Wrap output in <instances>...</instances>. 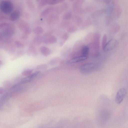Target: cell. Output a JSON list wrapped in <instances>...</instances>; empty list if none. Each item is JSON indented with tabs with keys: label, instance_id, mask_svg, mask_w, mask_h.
<instances>
[{
	"label": "cell",
	"instance_id": "cell-7",
	"mask_svg": "<svg viewBox=\"0 0 128 128\" xmlns=\"http://www.w3.org/2000/svg\"><path fill=\"white\" fill-rule=\"evenodd\" d=\"M18 24L19 28L22 30L27 34L30 32V27L28 24L24 21L20 20L18 23Z\"/></svg>",
	"mask_w": 128,
	"mask_h": 128
},
{
	"label": "cell",
	"instance_id": "cell-9",
	"mask_svg": "<svg viewBox=\"0 0 128 128\" xmlns=\"http://www.w3.org/2000/svg\"><path fill=\"white\" fill-rule=\"evenodd\" d=\"M122 13V10L120 6L116 4L114 5V17L118 19L120 17Z\"/></svg>",
	"mask_w": 128,
	"mask_h": 128
},
{
	"label": "cell",
	"instance_id": "cell-20",
	"mask_svg": "<svg viewBox=\"0 0 128 128\" xmlns=\"http://www.w3.org/2000/svg\"><path fill=\"white\" fill-rule=\"evenodd\" d=\"M113 18V17L111 15L109 14H107L105 18V22L106 25H109L111 22Z\"/></svg>",
	"mask_w": 128,
	"mask_h": 128
},
{
	"label": "cell",
	"instance_id": "cell-11",
	"mask_svg": "<svg viewBox=\"0 0 128 128\" xmlns=\"http://www.w3.org/2000/svg\"><path fill=\"white\" fill-rule=\"evenodd\" d=\"M20 13L18 10H16L12 12L9 17L10 20L12 21H15L20 17Z\"/></svg>",
	"mask_w": 128,
	"mask_h": 128
},
{
	"label": "cell",
	"instance_id": "cell-15",
	"mask_svg": "<svg viewBox=\"0 0 128 128\" xmlns=\"http://www.w3.org/2000/svg\"><path fill=\"white\" fill-rule=\"evenodd\" d=\"M72 16V12L70 11H68L63 15L62 19L65 20H68L70 19Z\"/></svg>",
	"mask_w": 128,
	"mask_h": 128
},
{
	"label": "cell",
	"instance_id": "cell-16",
	"mask_svg": "<svg viewBox=\"0 0 128 128\" xmlns=\"http://www.w3.org/2000/svg\"><path fill=\"white\" fill-rule=\"evenodd\" d=\"M53 10H54V8H47L42 12L40 16L42 17L45 16L48 14L50 12Z\"/></svg>",
	"mask_w": 128,
	"mask_h": 128
},
{
	"label": "cell",
	"instance_id": "cell-6",
	"mask_svg": "<svg viewBox=\"0 0 128 128\" xmlns=\"http://www.w3.org/2000/svg\"><path fill=\"white\" fill-rule=\"evenodd\" d=\"M118 44V42L116 40L112 39L107 42L103 49L104 51L106 52L111 51L116 47Z\"/></svg>",
	"mask_w": 128,
	"mask_h": 128
},
{
	"label": "cell",
	"instance_id": "cell-29",
	"mask_svg": "<svg viewBox=\"0 0 128 128\" xmlns=\"http://www.w3.org/2000/svg\"><path fill=\"white\" fill-rule=\"evenodd\" d=\"M37 2H40L41 1H42V0H36Z\"/></svg>",
	"mask_w": 128,
	"mask_h": 128
},
{
	"label": "cell",
	"instance_id": "cell-27",
	"mask_svg": "<svg viewBox=\"0 0 128 128\" xmlns=\"http://www.w3.org/2000/svg\"><path fill=\"white\" fill-rule=\"evenodd\" d=\"M32 71L31 70H28L24 71L22 73L23 75L25 76L31 74Z\"/></svg>",
	"mask_w": 128,
	"mask_h": 128
},
{
	"label": "cell",
	"instance_id": "cell-10",
	"mask_svg": "<svg viewBox=\"0 0 128 128\" xmlns=\"http://www.w3.org/2000/svg\"><path fill=\"white\" fill-rule=\"evenodd\" d=\"M107 11L105 9H102L96 10L91 14V16L93 18H96L101 16Z\"/></svg>",
	"mask_w": 128,
	"mask_h": 128
},
{
	"label": "cell",
	"instance_id": "cell-4",
	"mask_svg": "<svg viewBox=\"0 0 128 128\" xmlns=\"http://www.w3.org/2000/svg\"><path fill=\"white\" fill-rule=\"evenodd\" d=\"M5 28L2 32L0 36L2 38L4 37L5 38H8L11 37L14 34V28L10 25Z\"/></svg>",
	"mask_w": 128,
	"mask_h": 128
},
{
	"label": "cell",
	"instance_id": "cell-13",
	"mask_svg": "<svg viewBox=\"0 0 128 128\" xmlns=\"http://www.w3.org/2000/svg\"><path fill=\"white\" fill-rule=\"evenodd\" d=\"M40 51L42 54L45 56L49 55L51 53L50 49L45 46H41L40 48Z\"/></svg>",
	"mask_w": 128,
	"mask_h": 128
},
{
	"label": "cell",
	"instance_id": "cell-24",
	"mask_svg": "<svg viewBox=\"0 0 128 128\" xmlns=\"http://www.w3.org/2000/svg\"><path fill=\"white\" fill-rule=\"evenodd\" d=\"M107 37L106 35L105 34L103 36L102 40V45L103 49L104 48L107 43Z\"/></svg>",
	"mask_w": 128,
	"mask_h": 128
},
{
	"label": "cell",
	"instance_id": "cell-22",
	"mask_svg": "<svg viewBox=\"0 0 128 128\" xmlns=\"http://www.w3.org/2000/svg\"><path fill=\"white\" fill-rule=\"evenodd\" d=\"M26 2L28 6L30 9L32 10H34V6L31 0H27Z\"/></svg>",
	"mask_w": 128,
	"mask_h": 128
},
{
	"label": "cell",
	"instance_id": "cell-2",
	"mask_svg": "<svg viewBox=\"0 0 128 128\" xmlns=\"http://www.w3.org/2000/svg\"><path fill=\"white\" fill-rule=\"evenodd\" d=\"M98 66L96 64L87 63L82 66L80 67L81 72L83 74L90 73L96 69Z\"/></svg>",
	"mask_w": 128,
	"mask_h": 128
},
{
	"label": "cell",
	"instance_id": "cell-5",
	"mask_svg": "<svg viewBox=\"0 0 128 128\" xmlns=\"http://www.w3.org/2000/svg\"><path fill=\"white\" fill-rule=\"evenodd\" d=\"M126 93V91L124 88H122L118 91L116 98V102L118 104H120L123 100Z\"/></svg>",
	"mask_w": 128,
	"mask_h": 128
},
{
	"label": "cell",
	"instance_id": "cell-17",
	"mask_svg": "<svg viewBox=\"0 0 128 128\" xmlns=\"http://www.w3.org/2000/svg\"><path fill=\"white\" fill-rule=\"evenodd\" d=\"M43 41V40L42 37L40 36H36L34 40V43L38 45L40 44Z\"/></svg>",
	"mask_w": 128,
	"mask_h": 128
},
{
	"label": "cell",
	"instance_id": "cell-3",
	"mask_svg": "<svg viewBox=\"0 0 128 128\" xmlns=\"http://www.w3.org/2000/svg\"><path fill=\"white\" fill-rule=\"evenodd\" d=\"M84 1L85 0H76L72 6L73 12L77 14L82 13L83 12V10L82 6Z\"/></svg>",
	"mask_w": 128,
	"mask_h": 128
},
{
	"label": "cell",
	"instance_id": "cell-21",
	"mask_svg": "<svg viewBox=\"0 0 128 128\" xmlns=\"http://www.w3.org/2000/svg\"><path fill=\"white\" fill-rule=\"evenodd\" d=\"M89 50V47L88 46H84L82 50V53L83 56H86Z\"/></svg>",
	"mask_w": 128,
	"mask_h": 128
},
{
	"label": "cell",
	"instance_id": "cell-19",
	"mask_svg": "<svg viewBox=\"0 0 128 128\" xmlns=\"http://www.w3.org/2000/svg\"><path fill=\"white\" fill-rule=\"evenodd\" d=\"M33 31L35 34H39L42 33L44 30L42 27L38 26L34 28V29Z\"/></svg>",
	"mask_w": 128,
	"mask_h": 128
},
{
	"label": "cell",
	"instance_id": "cell-30",
	"mask_svg": "<svg viewBox=\"0 0 128 128\" xmlns=\"http://www.w3.org/2000/svg\"><path fill=\"white\" fill-rule=\"evenodd\" d=\"M70 1V2H73L74 0H69Z\"/></svg>",
	"mask_w": 128,
	"mask_h": 128
},
{
	"label": "cell",
	"instance_id": "cell-25",
	"mask_svg": "<svg viewBox=\"0 0 128 128\" xmlns=\"http://www.w3.org/2000/svg\"><path fill=\"white\" fill-rule=\"evenodd\" d=\"M14 44L16 47L18 48H22L24 46V45L22 43L18 41H15Z\"/></svg>",
	"mask_w": 128,
	"mask_h": 128
},
{
	"label": "cell",
	"instance_id": "cell-1",
	"mask_svg": "<svg viewBox=\"0 0 128 128\" xmlns=\"http://www.w3.org/2000/svg\"><path fill=\"white\" fill-rule=\"evenodd\" d=\"M14 8V5L10 1L7 0H2L0 2V10L5 14H8L12 13Z\"/></svg>",
	"mask_w": 128,
	"mask_h": 128
},
{
	"label": "cell",
	"instance_id": "cell-12",
	"mask_svg": "<svg viewBox=\"0 0 128 128\" xmlns=\"http://www.w3.org/2000/svg\"><path fill=\"white\" fill-rule=\"evenodd\" d=\"M56 40V39L54 36H46L44 39L43 42L46 44H52L55 42Z\"/></svg>",
	"mask_w": 128,
	"mask_h": 128
},
{
	"label": "cell",
	"instance_id": "cell-14",
	"mask_svg": "<svg viewBox=\"0 0 128 128\" xmlns=\"http://www.w3.org/2000/svg\"><path fill=\"white\" fill-rule=\"evenodd\" d=\"M87 58L86 56H82L72 59L70 61V63H74L84 60Z\"/></svg>",
	"mask_w": 128,
	"mask_h": 128
},
{
	"label": "cell",
	"instance_id": "cell-23",
	"mask_svg": "<svg viewBox=\"0 0 128 128\" xmlns=\"http://www.w3.org/2000/svg\"><path fill=\"white\" fill-rule=\"evenodd\" d=\"M120 28L119 24L116 23L114 24L112 26V29L113 31L115 32H116L119 30Z\"/></svg>",
	"mask_w": 128,
	"mask_h": 128
},
{
	"label": "cell",
	"instance_id": "cell-26",
	"mask_svg": "<svg viewBox=\"0 0 128 128\" xmlns=\"http://www.w3.org/2000/svg\"><path fill=\"white\" fill-rule=\"evenodd\" d=\"M47 65L46 64H42L37 66V68L38 69H44L46 68H47Z\"/></svg>",
	"mask_w": 128,
	"mask_h": 128
},
{
	"label": "cell",
	"instance_id": "cell-8",
	"mask_svg": "<svg viewBox=\"0 0 128 128\" xmlns=\"http://www.w3.org/2000/svg\"><path fill=\"white\" fill-rule=\"evenodd\" d=\"M68 6V4L66 3H64L54 8V10L58 13L60 14L66 10Z\"/></svg>",
	"mask_w": 128,
	"mask_h": 128
},
{
	"label": "cell",
	"instance_id": "cell-18",
	"mask_svg": "<svg viewBox=\"0 0 128 128\" xmlns=\"http://www.w3.org/2000/svg\"><path fill=\"white\" fill-rule=\"evenodd\" d=\"M72 20L78 24L81 23L82 22V19L80 16L77 15H74L72 17Z\"/></svg>",
	"mask_w": 128,
	"mask_h": 128
},
{
	"label": "cell",
	"instance_id": "cell-28",
	"mask_svg": "<svg viewBox=\"0 0 128 128\" xmlns=\"http://www.w3.org/2000/svg\"><path fill=\"white\" fill-rule=\"evenodd\" d=\"M103 2L106 4L108 5L111 2L112 0H103Z\"/></svg>",
	"mask_w": 128,
	"mask_h": 128
}]
</instances>
